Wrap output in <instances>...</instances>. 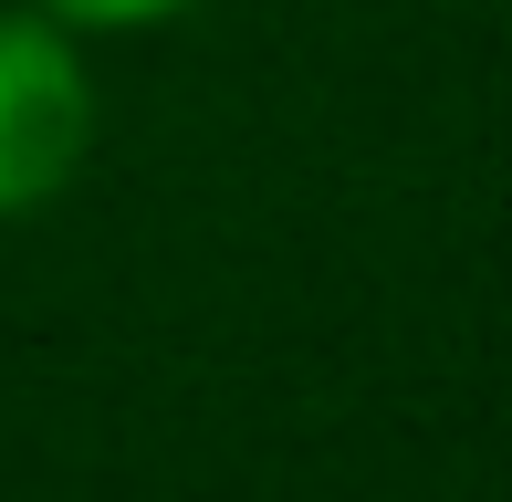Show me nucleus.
Masks as SVG:
<instances>
[{
    "label": "nucleus",
    "mask_w": 512,
    "mask_h": 502,
    "mask_svg": "<svg viewBox=\"0 0 512 502\" xmlns=\"http://www.w3.org/2000/svg\"><path fill=\"white\" fill-rule=\"evenodd\" d=\"M95 105H84V63L42 21H0V220L42 210L74 178Z\"/></svg>",
    "instance_id": "obj_1"
},
{
    "label": "nucleus",
    "mask_w": 512,
    "mask_h": 502,
    "mask_svg": "<svg viewBox=\"0 0 512 502\" xmlns=\"http://www.w3.org/2000/svg\"><path fill=\"white\" fill-rule=\"evenodd\" d=\"M63 21H157V11H178V0H53Z\"/></svg>",
    "instance_id": "obj_2"
}]
</instances>
